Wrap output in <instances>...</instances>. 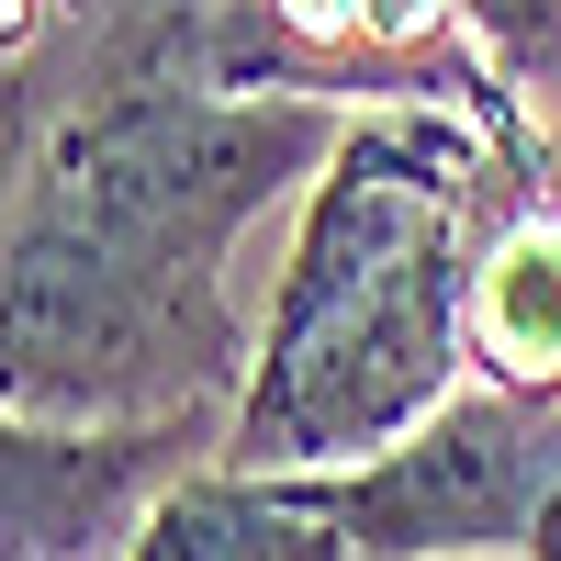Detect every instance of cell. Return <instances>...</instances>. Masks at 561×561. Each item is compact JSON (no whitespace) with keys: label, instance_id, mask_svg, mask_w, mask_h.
<instances>
[{"label":"cell","instance_id":"277c9868","mask_svg":"<svg viewBox=\"0 0 561 561\" xmlns=\"http://www.w3.org/2000/svg\"><path fill=\"white\" fill-rule=\"evenodd\" d=\"M225 460V427H34L0 415V561H113L135 517Z\"/></svg>","mask_w":561,"mask_h":561},{"label":"cell","instance_id":"8992f818","mask_svg":"<svg viewBox=\"0 0 561 561\" xmlns=\"http://www.w3.org/2000/svg\"><path fill=\"white\" fill-rule=\"evenodd\" d=\"M472 370L517 393H561V192L494 225L472 270Z\"/></svg>","mask_w":561,"mask_h":561},{"label":"cell","instance_id":"7a4b0ae2","mask_svg":"<svg viewBox=\"0 0 561 561\" xmlns=\"http://www.w3.org/2000/svg\"><path fill=\"white\" fill-rule=\"evenodd\" d=\"M259 337L225 270H169L45 203H0V415L34 427H237Z\"/></svg>","mask_w":561,"mask_h":561},{"label":"cell","instance_id":"3957f363","mask_svg":"<svg viewBox=\"0 0 561 561\" xmlns=\"http://www.w3.org/2000/svg\"><path fill=\"white\" fill-rule=\"evenodd\" d=\"M359 561H449V550H517L561 561V393L460 382L427 427L337 472H280Z\"/></svg>","mask_w":561,"mask_h":561},{"label":"cell","instance_id":"5b68a950","mask_svg":"<svg viewBox=\"0 0 561 561\" xmlns=\"http://www.w3.org/2000/svg\"><path fill=\"white\" fill-rule=\"evenodd\" d=\"M113 561H359V550L280 472H225V460H203V472H180L147 517H135V539Z\"/></svg>","mask_w":561,"mask_h":561},{"label":"cell","instance_id":"6da1fadb","mask_svg":"<svg viewBox=\"0 0 561 561\" xmlns=\"http://www.w3.org/2000/svg\"><path fill=\"white\" fill-rule=\"evenodd\" d=\"M539 158L550 124H483L460 102L359 113L304 192L225 472H337L427 427L472 382V270L494 225L539 203Z\"/></svg>","mask_w":561,"mask_h":561},{"label":"cell","instance_id":"52a82bcc","mask_svg":"<svg viewBox=\"0 0 561 561\" xmlns=\"http://www.w3.org/2000/svg\"><path fill=\"white\" fill-rule=\"evenodd\" d=\"M68 45H79V34H68ZM68 45H45V57H12V45H0V203L23 192L45 124H57V102H68Z\"/></svg>","mask_w":561,"mask_h":561}]
</instances>
